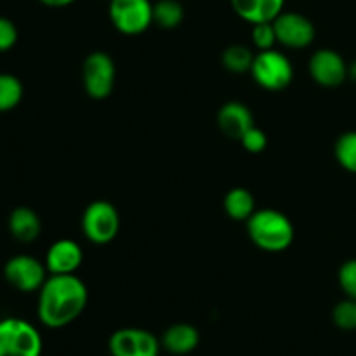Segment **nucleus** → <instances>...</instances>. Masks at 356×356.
Listing matches in <instances>:
<instances>
[{"label": "nucleus", "mask_w": 356, "mask_h": 356, "mask_svg": "<svg viewBox=\"0 0 356 356\" xmlns=\"http://www.w3.org/2000/svg\"><path fill=\"white\" fill-rule=\"evenodd\" d=\"M87 301L89 292L76 275H49L38 291V320L49 329H63L82 315Z\"/></svg>", "instance_id": "nucleus-1"}, {"label": "nucleus", "mask_w": 356, "mask_h": 356, "mask_svg": "<svg viewBox=\"0 0 356 356\" xmlns=\"http://www.w3.org/2000/svg\"><path fill=\"white\" fill-rule=\"evenodd\" d=\"M247 232L256 247L266 252H284L294 242L291 219L275 209L256 211L247 219Z\"/></svg>", "instance_id": "nucleus-2"}, {"label": "nucleus", "mask_w": 356, "mask_h": 356, "mask_svg": "<svg viewBox=\"0 0 356 356\" xmlns=\"http://www.w3.org/2000/svg\"><path fill=\"white\" fill-rule=\"evenodd\" d=\"M42 336L33 323L9 316L0 320V356H42Z\"/></svg>", "instance_id": "nucleus-3"}, {"label": "nucleus", "mask_w": 356, "mask_h": 356, "mask_svg": "<svg viewBox=\"0 0 356 356\" xmlns=\"http://www.w3.org/2000/svg\"><path fill=\"white\" fill-rule=\"evenodd\" d=\"M250 75L263 89L284 90L294 80V66L287 56L270 49V51H261L254 58Z\"/></svg>", "instance_id": "nucleus-4"}, {"label": "nucleus", "mask_w": 356, "mask_h": 356, "mask_svg": "<svg viewBox=\"0 0 356 356\" xmlns=\"http://www.w3.org/2000/svg\"><path fill=\"white\" fill-rule=\"evenodd\" d=\"M82 229L89 242L96 245L110 243L120 229V216L115 205L106 200H96L87 205L82 216Z\"/></svg>", "instance_id": "nucleus-5"}, {"label": "nucleus", "mask_w": 356, "mask_h": 356, "mask_svg": "<svg viewBox=\"0 0 356 356\" xmlns=\"http://www.w3.org/2000/svg\"><path fill=\"white\" fill-rule=\"evenodd\" d=\"M115 63L106 52H90L82 66L83 89L92 99H106L113 92Z\"/></svg>", "instance_id": "nucleus-6"}, {"label": "nucleus", "mask_w": 356, "mask_h": 356, "mask_svg": "<svg viewBox=\"0 0 356 356\" xmlns=\"http://www.w3.org/2000/svg\"><path fill=\"white\" fill-rule=\"evenodd\" d=\"M47 268L42 264L37 257L28 254H17L13 256L3 266V278L10 287L16 291L30 294L38 292L44 282L47 280Z\"/></svg>", "instance_id": "nucleus-7"}, {"label": "nucleus", "mask_w": 356, "mask_h": 356, "mask_svg": "<svg viewBox=\"0 0 356 356\" xmlns=\"http://www.w3.org/2000/svg\"><path fill=\"white\" fill-rule=\"evenodd\" d=\"M110 19L120 33L139 35L153 23L149 0H110Z\"/></svg>", "instance_id": "nucleus-8"}, {"label": "nucleus", "mask_w": 356, "mask_h": 356, "mask_svg": "<svg viewBox=\"0 0 356 356\" xmlns=\"http://www.w3.org/2000/svg\"><path fill=\"white\" fill-rule=\"evenodd\" d=\"M160 341L145 329L127 327L111 334L108 350L111 356H159Z\"/></svg>", "instance_id": "nucleus-9"}, {"label": "nucleus", "mask_w": 356, "mask_h": 356, "mask_svg": "<svg viewBox=\"0 0 356 356\" xmlns=\"http://www.w3.org/2000/svg\"><path fill=\"white\" fill-rule=\"evenodd\" d=\"M278 44L289 49H305L315 40V26L299 13H282L273 21Z\"/></svg>", "instance_id": "nucleus-10"}, {"label": "nucleus", "mask_w": 356, "mask_h": 356, "mask_svg": "<svg viewBox=\"0 0 356 356\" xmlns=\"http://www.w3.org/2000/svg\"><path fill=\"white\" fill-rule=\"evenodd\" d=\"M309 75L318 86L334 89L346 82L348 65L337 51L320 49L309 59Z\"/></svg>", "instance_id": "nucleus-11"}, {"label": "nucleus", "mask_w": 356, "mask_h": 356, "mask_svg": "<svg viewBox=\"0 0 356 356\" xmlns=\"http://www.w3.org/2000/svg\"><path fill=\"white\" fill-rule=\"evenodd\" d=\"M83 252L73 240L63 238L52 243L45 254V268L51 275H75L82 266Z\"/></svg>", "instance_id": "nucleus-12"}, {"label": "nucleus", "mask_w": 356, "mask_h": 356, "mask_svg": "<svg viewBox=\"0 0 356 356\" xmlns=\"http://www.w3.org/2000/svg\"><path fill=\"white\" fill-rule=\"evenodd\" d=\"M218 125L228 138L238 139L254 127V115L240 101H229V103L222 104L221 110L218 113Z\"/></svg>", "instance_id": "nucleus-13"}, {"label": "nucleus", "mask_w": 356, "mask_h": 356, "mask_svg": "<svg viewBox=\"0 0 356 356\" xmlns=\"http://www.w3.org/2000/svg\"><path fill=\"white\" fill-rule=\"evenodd\" d=\"M233 10L250 24L271 23L284 13L285 0H229Z\"/></svg>", "instance_id": "nucleus-14"}, {"label": "nucleus", "mask_w": 356, "mask_h": 356, "mask_svg": "<svg viewBox=\"0 0 356 356\" xmlns=\"http://www.w3.org/2000/svg\"><path fill=\"white\" fill-rule=\"evenodd\" d=\"M160 344L170 355H190L200 344V334H198L197 327L190 325V323H174L163 332Z\"/></svg>", "instance_id": "nucleus-15"}, {"label": "nucleus", "mask_w": 356, "mask_h": 356, "mask_svg": "<svg viewBox=\"0 0 356 356\" xmlns=\"http://www.w3.org/2000/svg\"><path fill=\"white\" fill-rule=\"evenodd\" d=\"M7 228H9L10 236L14 240L21 243H31L40 235L42 221L33 209L19 205V207H16L9 214Z\"/></svg>", "instance_id": "nucleus-16"}, {"label": "nucleus", "mask_w": 356, "mask_h": 356, "mask_svg": "<svg viewBox=\"0 0 356 356\" xmlns=\"http://www.w3.org/2000/svg\"><path fill=\"white\" fill-rule=\"evenodd\" d=\"M225 211L233 221H247L256 212V200L247 188H233L225 197Z\"/></svg>", "instance_id": "nucleus-17"}, {"label": "nucleus", "mask_w": 356, "mask_h": 356, "mask_svg": "<svg viewBox=\"0 0 356 356\" xmlns=\"http://www.w3.org/2000/svg\"><path fill=\"white\" fill-rule=\"evenodd\" d=\"M184 9L177 0H159L153 3V23L165 30H174L183 23Z\"/></svg>", "instance_id": "nucleus-18"}, {"label": "nucleus", "mask_w": 356, "mask_h": 356, "mask_svg": "<svg viewBox=\"0 0 356 356\" xmlns=\"http://www.w3.org/2000/svg\"><path fill=\"white\" fill-rule=\"evenodd\" d=\"M23 83L13 73H0V113L17 108L23 99Z\"/></svg>", "instance_id": "nucleus-19"}, {"label": "nucleus", "mask_w": 356, "mask_h": 356, "mask_svg": "<svg viewBox=\"0 0 356 356\" xmlns=\"http://www.w3.org/2000/svg\"><path fill=\"white\" fill-rule=\"evenodd\" d=\"M256 56L252 54L249 47L242 44L229 45L225 52H222V65L228 72L232 73H247L252 68V63Z\"/></svg>", "instance_id": "nucleus-20"}, {"label": "nucleus", "mask_w": 356, "mask_h": 356, "mask_svg": "<svg viewBox=\"0 0 356 356\" xmlns=\"http://www.w3.org/2000/svg\"><path fill=\"white\" fill-rule=\"evenodd\" d=\"M334 155L343 169L356 174V131H348L337 138Z\"/></svg>", "instance_id": "nucleus-21"}, {"label": "nucleus", "mask_w": 356, "mask_h": 356, "mask_svg": "<svg viewBox=\"0 0 356 356\" xmlns=\"http://www.w3.org/2000/svg\"><path fill=\"white\" fill-rule=\"evenodd\" d=\"M332 320L337 329L341 330H356V301L346 298L344 301L337 302L332 309Z\"/></svg>", "instance_id": "nucleus-22"}, {"label": "nucleus", "mask_w": 356, "mask_h": 356, "mask_svg": "<svg viewBox=\"0 0 356 356\" xmlns=\"http://www.w3.org/2000/svg\"><path fill=\"white\" fill-rule=\"evenodd\" d=\"M252 42L259 51H270L277 44V33H275L273 21L271 23L254 24L252 28Z\"/></svg>", "instance_id": "nucleus-23"}, {"label": "nucleus", "mask_w": 356, "mask_h": 356, "mask_svg": "<svg viewBox=\"0 0 356 356\" xmlns=\"http://www.w3.org/2000/svg\"><path fill=\"white\" fill-rule=\"evenodd\" d=\"M243 149L249 153H263L268 146V136L266 132L261 131L259 127H250L245 134L240 138Z\"/></svg>", "instance_id": "nucleus-24"}, {"label": "nucleus", "mask_w": 356, "mask_h": 356, "mask_svg": "<svg viewBox=\"0 0 356 356\" xmlns=\"http://www.w3.org/2000/svg\"><path fill=\"white\" fill-rule=\"evenodd\" d=\"M339 285L346 298L356 301V259H350L341 266L339 270Z\"/></svg>", "instance_id": "nucleus-25"}, {"label": "nucleus", "mask_w": 356, "mask_h": 356, "mask_svg": "<svg viewBox=\"0 0 356 356\" xmlns=\"http://www.w3.org/2000/svg\"><path fill=\"white\" fill-rule=\"evenodd\" d=\"M17 37V28L14 24V21H10L9 17L0 16V52H7L16 45Z\"/></svg>", "instance_id": "nucleus-26"}, {"label": "nucleus", "mask_w": 356, "mask_h": 356, "mask_svg": "<svg viewBox=\"0 0 356 356\" xmlns=\"http://www.w3.org/2000/svg\"><path fill=\"white\" fill-rule=\"evenodd\" d=\"M38 2L47 7H66L75 2V0H38Z\"/></svg>", "instance_id": "nucleus-27"}, {"label": "nucleus", "mask_w": 356, "mask_h": 356, "mask_svg": "<svg viewBox=\"0 0 356 356\" xmlns=\"http://www.w3.org/2000/svg\"><path fill=\"white\" fill-rule=\"evenodd\" d=\"M348 79H351L356 83V59L348 65Z\"/></svg>", "instance_id": "nucleus-28"}]
</instances>
